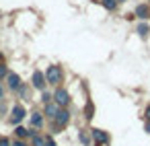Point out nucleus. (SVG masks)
<instances>
[{
    "label": "nucleus",
    "instance_id": "11",
    "mask_svg": "<svg viewBox=\"0 0 150 146\" xmlns=\"http://www.w3.org/2000/svg\"><path fill=\"white\" fill-rule=\"evenodd\" d=\"M93 115H95V107H93V103H86V107H84V117H86V119H93Z\"/></svg>",
    "mask_w": 150,
    "mask_h": 146
},
{
    "label": "nucleus",
    "instance_id": "21",
    "mask_svg": "<svg viewBox=\"0 0 150 146\" xmlns=\"http://www.w3.org/2000/svg\"><path fill=\"white\" fill-rule=\"evenodd\" d=\"M146 132L150 134V119H146Z\"/></svg>",
    "mask_w": 150,
    "mask_h": 146
},
{
    "label": "nucleus",
    "instance_id": "17",
    "mask_svg": "<svg viewBox=\"0 0 150 146\" xmlns=\"http://www.w3.org/2000/svg\"><path fill=\"white\" fill-rule=\"evenodd\" d=\"M41 101H43V103H50V101H52L50 93H43V95H41Z\"/></svg>",
    "mask_w": 150,
    "mask_h": 146
},
{
    "label": "nucleus",
    "instance_id": "4",
    "mask_svg": "<svg viewBox=\"0 0 150 146\" xmlns=\"http://www.w3.org/2000/svg\"><path fill=\"white\" fill-rule=\"evenodd\" d=\"M91 134H93V138H95L97 146H99V144H107V142H109V136H107L103 130H99V128H93V130H91Z\"/></svg>",
    "mask_w": 150,
    "mask_h": 146
},
{
    "label": "nucleus",
    "instance_id": "20",
    "mask_svg": "<svg viewBox=\"0 0 150 146\" xmlns=\"http://www.w3.org/2000/svg\"><path fill=\"white\" fill-rule=\"evenodd\" d=\"M0 146H11V142L6 138H0Z\"/></svg>",
    "mask_w": 150,
    "mask_h": 146
},
{
    "label": "nucleus",
    "instance_id": "5",
    "mask_svg": "<svg viewBox=\"0 0 150 146\" xmlns=\"http://www.w3.org/2000/svg\"><path fill=\"white\" fill-rule=\"evenodd\" d=\"M45 76H43V72H39V70H35L33 72V86L35 89H39V91H43L45 89Z\"/></svg>",
    "mask_w": 150,
    "mask_h": 146
},
{
    "label": "nucleus",
    "instance_id": "16",
    "mask_svg": "<svg viewBox=\"0 0 150 146\" xmlns=\"http://www.w3.org/2000/svg\"><path fill=\"white\" fill-rule=\"evenodd\" d=\"M27 134H31V132H27L25 128H17V136H19V138H25Z\"/></svg>",
    "mask_w": 150,
    "mask_h": 146
},
{
    "label": "nucleus",
    "instance_id": "22",
    "mask_svg": "<svg viewBox=\"0 0 150 146\" xmlns=\"http://www.w3.org/2000/svg\"><path fill=\"white\" fill-rule=\"evenodd\" d=\"M13 146H25V144H23L21 140H17V142H13Z\"/></svg>",
    "mask_w": 150,
    "mask_h": 146
},
{
    "label": "nucleus",
    "instance_id": "18",
    "mask_svg": "<svg viewBox=\"0 0 150 146\" xmlns=\"http://www.w3.org/2000/svg\"><path fill=\"white\" fill-rule=\"evenodd\" d=\"M8 72H6V66L4 64H0V78H2V76H6Z\"/></svg>",
    "mask_w": 150,
    "mask_h": 146
},
{
    "label": "nucleus",
    "instance_id": "14",
    "mask_svg": "<svg viewBox=\"0 0 150 146\" xmlns=\"http://www.w3.org/2000/svg\"><path fill=\"white\" fill-rule=\"evenodd\" d=\"M33 146H45V138H41V136H33Z\"/></svg>",
    "mask_w": 150,
    "mask_h": 146
},
{
    "label": "nucleus",
    "instance_id": "15",
    "mask_svg": "<svg viewBox=\"0 0 150 146\" xmlns=\"http://www.w3.org/2000/svg\"><path fill=\"white\" fill-rule=\"evenodd\" d=\"M78 138H80V142H82V144H88V142H91V136H88L86 132H80V136H78Z\"/></svg>",
    "mask_w": 150,
    "mask_h": 146
},
{
    "label": "nucleus",
    "instance_id": "23",
    "mask_svg": "<svg viewBox=\"0 0 150 146\" xmlns=\"http://www.w3.org/2000/svg\"><path fill=\"white\" fill-rule=\"evenodd\" d=\"M146 119H150V107H146Z\"/></svg>",
    "mask_w": 150,
    "mask_h": 146
},
{
    "label": "nucleus",
    "instance_id": "13",
    "mask_svg": "<svg viewBox=\"0 0 150 146\" xmlns=\"http://www.w3.org/2000/svg\"><path fill=\"white\" fill-rule=\"evenodd\" d=\"M148 31H150V29H148V25H146V23H140V25H138V33H140L142 37H146V35H148Z\"/></svg>",
    "mask_w": 150,
    "mask_h": 146
},
{
    "label": "nucleus",
    "instance_id": "25",
    "mask_svg": "<svg viewBox=\"0 0 150 146\" xmlns=\"http://www.w3.org/2000/svg\"><path fill=\"white\" fill-rule=\"evenodd\" d=\"M121 2H125V0H121Z\"/></svg>",
    "mask_w": 150,
    "mask_h": 146
},
{
    "label": "nucleus",
    "instance_id": "2",
    "mask_svg": "<svg viewBox=\"0 0 150 146\" xmlns=\"http://www.w3.org/2000/svg\"><path fill=\"white\" fill-rule=\"evenodd\" d=\"M54 101H56L60 107H64V105H68V101H70V93H68L66 89H58V91L54 93Z\"/></svg>",
    "mask_w": 150,
    "mask_h": 146
},
{
    "label": "nucleus",
    "instance_id": "24",
    "mask_svg": "<svg viewBox=\"0 0 150 146\" xmlns=\"http://www.w3.org/2000/svg\"><path fill=\"white\" fill-rule=\"evenodd\" d=\"M2 95H4V89H2V84H0V99H2Z\"/></svg>",
    "mask_w": 150,
    "mask_h": 146
},
{
    "label": "nucleus",
    "instance_id": "1",
    "mask_svg": "<svg viewBox=\"0 0 150 146\" xmlns=\"http://www.w3.org/2000/svg\"><path fill=\"white\" fill-rule=\"evenodd\" d=\"M62 78H64V72H62V68L60 66H50L47 70H45V80L50 82V84H60L62 82Z\"/></svg>",
    "mask_w": 150,
    "mask_h": 146
},
{
    "label": "nucleus",
    "instance_id": "12",
    "mask_svg": "<svg viewBox=\"0 0 150 146\" xmlns=\"http://www.w3.org/2000/svg\"><path fill=\"white\" fill-rule=\"evenodd\" d=\"M101 2L107 11H115V6H117V0H101Z\"/></svg>",
    "mask_w": 150,
    "mask_h": 146
},
{
    "label": "nucleus",
    "instance_id": "3",
    "mask_svg": "<svg viewBox=\"0 0 150 146\" xmlns=\"http://www.w3.org/2000/svg\"><path fill=\"white\" fill-rule=\"evenodd\" d=\"M68 121H70V113H68L66 109H60V113L54 117V123H56V128H64Z\"/></svg>",
    "mask_w": 150,
    "mask_h": 146
},
{
    "label": "nucleus",
    "instance_id": "10",
    "mask_svg": "<svg viewBox=\"0 0 150 146\" xmlns=\"http://www.w3.org/2000/svg\"><path fill=\"white\" fill-rule=\"evenodd\" d=\"M31 125H35V128H41V125H43V117H41V113H33V117H31Z\"/></svg>",
    "mask_w": 150,
    "mask_h": 146
},
{
    "label": "nucleus",
    "instance_id": "9",
    "mask_svg": "<svg viewBox=\"0 0 150 146\" xmlns=\"http://www.w3.org/2000/svg\"><path fill=\"white\" fill-rule=\"evenodd\" d=\"M136 17L146 19V17H148V6H146V4H140V6L136 9Z\"/></svg>",
    "mask_w": 150,
    "mask_h": 146
},
{
    "label": "nucleus",
    "instance_id": "19",
    "mask_svg": "<svg viewBox=\"0 0 150 146\" xmlns=\"http://www.w3.org/2000/svg\"><path fill=\"white\" fill-rule=\"evenodd\" d=\"M45 146H56V142H54V138H50V136H47V138H45Z\"/></svg>",
    "mask_w": 150,
    "mask_h": 146
},
{
    "label": "nucleus",
    "instance_id": "6",
    "mask_svg": "<svg viewBox=\"0 0 150 146\" xmlns=\"http://www.w3.org/2000/svg\"><path fill=\"white\" fill-rule=\"evenodd\" d=\"M23 117H25V109H23L21 105H15V107H13V113H11V121H13V123H19Z\"/></svg>",
    "mask_w": 150,
    "mask_h": 146
},
{
    "label": "nucleus",
    "instance_id": "8",
    "mask_svg": "<svg viewBox=\"0 0 150 146\" xmlns=\"http://www.w3.org/2000/svg\"><path fill=\"white\" fill-rule=\"evenodd\" d=\"M8 86H11L13 91H17V89L21 86V78H19V74H15V72L8 74Z\"/></svg>",
    "mask_w": 150,
    "mask_h": 146
},
{
    "label": "nucleus",
    "instance_id": "7",
    "mask_svg": "<svg viewBox=\"0 0 150 146\" xmlns=\"http://www.w3.org/2000/svg\"><path fill=\"white\" fill-rule=\"evenodd\" d=\"M58 113H60V105H58L56 101H54V103H52V101H50V103H45V115H47V117H52V119H54Z\"/></svg>",
    "mask_w": 150,
    "mask_h": 146
}]
</instances>
